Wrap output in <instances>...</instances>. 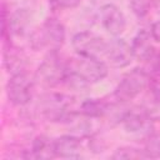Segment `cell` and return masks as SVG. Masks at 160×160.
Instances as JSON below:
<instances>
[{
    "label": "cell",
    "mask_w": 160,
    "mask_h": 160,
    "mask_svg": "<svg viewBox=\"0 0 160 160\" xmlns=\"http://www.w3.org/2000/svg\"><path fill=\"white\" fill-rule=\"evenodd\" d=\"M65 26L56 18H48L29 35V44L34 50L48 49L59 51L65 42Z\"/></svg>",
    "instance_id": "1"
},
{
    "label": "cell",
    "mask_w": 160,
    "mask_h": 160,
    "mask_svg": "<svg viewBox=\"0 0 160 160\" xmlns=\"http://www.w3.org/2000/svg\"><path fill=\"white\" fill-rule=\"evenodd\" d=\"M68 74V61H64L59 51H49L39 64L34 80L42 88H54L61 84Z\"/></svg>",
    "instance_id": "2"
},
{
    "label": "cell",
    "mask_w": 160,
    "mask_h": 160,
    "mask_svg": "<svg viewBox=\"0 0 160 160\" xmlns=\"http://www.w3.org/2000/svg\"><path fill=\"white\" fill-rule=\"evenodd\" d=\"M149 82L148 72L141 68H134L122 75L114 90V98L120 102L131 101L149 86Z\"/></svg>",
    "instance_id": "3"
},
{
    "label": "cell",
    "mask_w": 160,
    "mask_h": 160,
    "mask_svg": "<svg viewBox=\"0 0 160 160\" xmlns=\"http://www.w3.org/2000/svg\"><path fill=\"white\" fill-rule=\"evenodd\" d=\"M68 71L78 75L89 85L104 80L109 74L108 64L101 59L76 56L68 60Z\"/></svg>",
    "instance_id": "4"
},
{
    "label": "cell",
    "mask_w": 160,
    "mask_h": 160,
    "mask_svg": "<svg viewBox=\"0 0 160 160\" xmlns=\"http://www.w3.org/2000/svg\"><path fill=\"white\" fill-rule=\"evenodd\" d=\"M1 35L5 41H10L14 38H22L29 32L31 16L24 8L8 11L5 4L1 6Z\"/></svg>",
    "instance_id": "5"
},
{
    "label": "cell",
    "mask_w": 160,
    "mask_h": 160,
    "mask_svg": "<svg viewBox=\"0 0 160 160\" xmlns=\"http://www.w3.org/2000/svg\"><path fill=\"white\" fill-rule=\"evenodd\" d=\"M121 124L128 134L145 140L154 134V118L145 108L128 109L121 119Z\"/></svg>",
    "instance_id": "6"
},
{
    "label": "cell",
    "mask_w": 160,
    "mask_h": 160,
    "mask_svg": "<svg viewBox=\"0 0 160 160\" xmlns=\"http://www.w3.org/2000/svg\"><path fill=\"white\" fill-rule=\"evenodd\" d=\"M72 100L70 96L60 92H49L39 101L40 114L49 121H64V119L72 112Z\"/></svg>",
    "instance_id": "7"
},
{
    "label": "cell",
    "mask_w": 160,
    "mask_h": 160,
    "mask_svg": "<svg viewBox=\"0 0 160 160\" xmlns=\"http://www.w3.org/2000/svg\"><path fill=\"white\" fill-rule=\"evenodd\" d=\"M35 85L34 78L31 79L28 72L11 75L6 82V96L12 105L25 106L34 96Z\"/></svg>",
    "instance_id": "8"
},
{
    "label": "cell",
    "mask_w": 160,
    "mask_h": 160,
    "mask_svg": "<svg viewBox=\"0 0 160 160\" xmlns=\"http://www.w3.org/2000/svg\"><path fill=\"white\" fill-rule=\"evenodd\" d=\"M71 44L79 56L102 60L108 41L92 31H79L72 36Z\"/></svg>",
    "instance_id": "9"
},
{
    "label": "cell",
    "mask_w": 160,
    "mask_h": 160,
    "mask_svg": "<svg viewBox=\"0 0 160 160\" xmlns=\"http://www.w3.org/2000/svg\"><path fill=\"white\" fill-rule=\"evenodd\" d=\"M102 59L108 64V66L115 69H124L129 66L134 59L131 45L126 40L120 39L119 36L114 38L112 40L108 41Z\"/></svg>",
    "instance_id": "10"
},
{
    "label": "cell",
    "mask_w": 160,
    "mask_h": 160,
    "mask_svg": "<svg viewBox=\"0 0 160 160\" xmlns=\"http://www.w3.org/2000/svg\"><path fill=\"white\" fill-rule=\"evenodd\" d=\"M98 20L102 29L111 36H120L126 28V18L124 12L114 4H104L98 12Z\"/></svg>",
    "instance_id": "11"
},
{
    "label": "cell",
    "mask_w": 160,
    "mask_h": 160,
    "mask_svg": "<svg viewBox=\"0 0 160 160\" xmlns=\"http://www.w3.org/2000/svg\"><path fill=\"white\" fill-rule=\"evenodd\" d=\"M154 39L149 30L141 29L136 32V35L132 38L131 41V50L134 59H138L139 61L146 62L151 61L156 55V48L154 44Z\"/></svg>",
    "instance_id": "12"
},
{
    "label": "cell",
    "mask_w": 160,
    "mask_h": 160,
    "mask_svg": "<svg viewBox=\"0 0 160 160\" xmlns=\"http://www.w3.org/2000/svg\"><path fill=\"white\" fill-rule=\"evenodd\" d=\"M2 64H4V68L6 69V71L10 74V76L21 74V72H28L26 71V69H28L26 55L21 51V49L15 46L10 41L5 42V45H4Z\"/></svg>",
    "instance_id": "13"
},
{
    "label": "cell",
    "mask_w": 160,
    "mask_h": 160,
    "mask_svg": "<svg viewBox=\"0 0 160 160\" xmlns=\"http://www.w3.org/2000/svg\"><path fill=\"white\" fill-rule=\"evenodd\" d=\"M82 152L81 139L68 134L55 139V154L56 158L62 159H79Z\"/></svg>",
    "instance_id": "14"
},
{
    "label": "cell",
    "mask_w": 160,
    "mask_h": 160,
    "mask_svg": "<svg viewBox=\"0 0 160 160\" xmlns=\"http://www.w3.org/2000/svg\"><path fill=\"white\" fill-rule=\"evenodd\" d=\"M26 159H39V160H48L56 158L55 154V139H51L45 135L36 136L25 155Z\"/></svg>",
    "instance_id": "15"
},
{
    "label": "cell",
    "mask_w": 160,
    "mask_h": 160,
    "mask_svg": "<svg viewBox=\"0 0 160 160\" xmlns=\"http://www.w3.org/2000/svg\"><path fill=\"white\" fill-rule=\"evenodd\" d=\"M109 101H105L104 99H96V98H90L84 100L80 104L79 112L82 114L84 116L89 119H98V118H104L108 114L109 110Z\"/></svg>",
    "instance_id": "16"
},
{
    "label": "cell",
    "mask_w": 160,
    "mask_h": 160,
    "mask_svg": "<svg viewBox=\"0 0 160 160\" xmlns=\"http://www.w3.org/2000/svg\"><path fill=\"white\" fill-rule=\"evenodd\" d=\"M140 158H146L144 149H138L134 146H121L118 148L114 154L111 155V159L114 160H135Z\"/></svg>",
    "instance_id": "17"
},
{
    "label": "cell",
    "mask_w": 160,
    "mask_h": 160,
    "mask_svg": "<svg viewBox=\"0 0 160 160\" xmlns=\"http://www.w3.org/2000/svg\"><path fill=\"white\" fill-rule=\"evenodd\" d=\"M152 8V0H130V9L138 19L146 18Z\"/></svg>",
    "instance_id": "18"
},
{
    "label": "cell",
    "mask_w": 160,
    "mask_h": 160,
    "mask_svg": "<svg viewBox=\"0 0 160 160\" xmlns=\"http://www.w3.org/2000/svg\"><path fill=\"white\" fill-rule=\"evenodd\" d=\"M82 0H49V4L51 8L58 9V10H68V9H74L78 5H80Z\"/></svg>",
    "instance_id": "19"
},
{
    "label": "cell",
    "mask_w": 160,
    "mask_h": 160,
    "mask_svg": "<svg viewBox=\"0 0 160 160\" xmlns=\"http://www.w3.org/2000/svg\"><path fill=\"white\" fill-rule=\"evenodd\" d=\"M150 34L155 42H160V20H156L150 26Z\"/></svg>",
    "instance_id": "20"
},
{
    "label": "cell",
    "mask_w": 160,
    "mask_h": 160,
    "mask_svg": "<svg viewBox=\"0 0 160 160\" xmlns=\"http://www.w3.org/2000/svg\"><path fill=\"white\" fill-rule=\"evenodd\" d=\"M152 65H154V70H155V72L160 76V51L156 52L155 58L152 59Z\"/></svg>",
    "instance_id": "21"
},
{
    "label": "cell",
    "mask_w": 160,
    "mask_h": 160,
    "mask_svg": "<svg viewBox=\"0 0 160 160\" xmlns=\"http://www.w3.org/2000/svg\"><path fill=\"white\" fill-rule=\"evenodd\" d=\"M152 4H154V9L160 14V0H152Z\"/></svg>",
    "instance_id": "22"
}]
</instances>
